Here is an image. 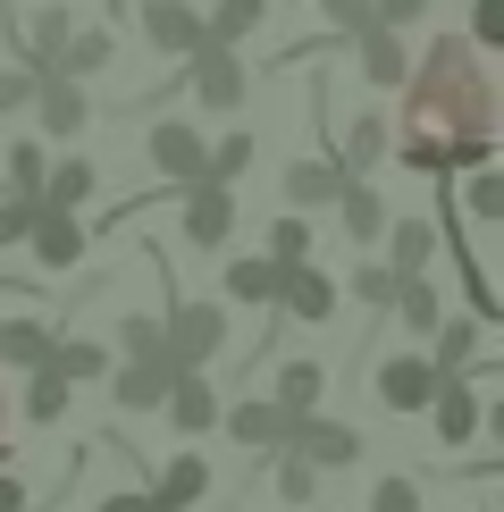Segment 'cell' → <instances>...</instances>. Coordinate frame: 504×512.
Instances as JSON below:
<instances>
[{
  "instance_id": "cell-1",
  "label": "cell",
  "mask_w": 504,
  "mask_h": 512,
  "mask_svg": "<svg viewBox=\"0 0 504 512\" xmlns=\"http://www.w3.org/2000/svg\"><path fill=\"white\" fill-rule=\"evenodd\" d=\"M404 135L387 143L420 177H462V168L496 160V76L488 51H471L462 34H437L429 51H412L404 68Z\"/></svg>"
},
{
  "instance_id": "cell-2",
  "label": "cell",
  "mask_w": 504,
  "mask_h": 512,
  "mask_svg": "<svg viewBox=\"0 0 504 512\" xmlns=\"http://www.w3.org/2000/svg\"><path fill=\"white\" fill-rule=\"evenodd\" d=\"M160 353L177 370H210L227 353V303H168L160 311Z\"/></svg>"
},
{
  "instance_id": "cell-3",
  "label": "cell",
  "mask_w": 504,
  "mask_h": 512,
  "mask_svg": "<svg viewBox=\"0 0 504 512\" xmlns=\"http://www.w3.org/2000/svg\"><path fill=\"white\" fill-rule=\"evenodd\" d=\"M185 84H194V101H202V110H219V118H236V110H244V93H252L244 59L227 51V42H202V51L185 59Z\"/></svg>"
},
{
  "instance_id": "cell-4",
  "label": "cell",
  "mask_w": 504,
  "mask_h": 512,
  "mask_svg": "<svg viewBox=\"0 0 504 512\" xmlns=\"http://www.w3.org/2000/svg\"><path fill=\"white\" fill-rule=\"evenodd\" d=\"M34 126H42L51 143L84 135V126H93V93H84L76 76H34Z\"/></svg>"
},
{
  "instance_id": "cell-5",
  "label": "cell",
  "mask_w": 504,
  "mask_h": 512,
  "mask_svg": "<svg viewBox=\"0 0 504 512\" xmlns=\"http://www.w3.org/2000/svg\"><path fill=\"white\" fill-rule=\"evenodd\" d=\"M185 244L202 252H227V236H236V185H185Z\"/></svg>"
},
{
  "instance_id": "cell-6",
  "label": "cell",
  "mask_w": 504,
  "mask_h": 512,
  "mask_svg": "<svg viewBox=\"0 0 504 512\" xmlns=\"http://www.w3.org/2000/svg\"><path fill=\"white\" fill-rule=\"evenodd\" d=\"M429 395H437V361H429V353H395V361H378V403H387V412L420 420V412H429Z\"/></svg>"
},
{
  "instance_id": "cell-7",
  "label": "cell",
  "mask_w": 504,
  "mask_h": 512,
  "mask_svg": "<svg viewBox=\"0 0 504 512\" xmlns=\"http://www.w3.org/2000/svg\"><path fill=\"white\" fill-rule=\"evenodd\" d=\"M219 429L236 445H252V454H278V445L294 437V412H278L269 395H244V403H219Z\"/></svg>"
},
{
  "instance_id": "cell-8",
  "label": "cell",
  "mask_w": 504,
  "mask_h": 512,
  "mask_svg": "<svg viewBox=\"0 0 504 512\" xmlns=\"http://www.w3.org/2000/svg\"><path fill=\"white\" fill-rule=\"evenodd\" d=\"M143 152H152V168L177 185V194H185V185H202V152H210V143H202L185 118H160L152 135H143Z\"/></svg>"
},
{
  "instance_id": "cell-9",
  "label": "cell",
  "mask_w": 504,
  "mask_h": 512,
  "mask_svg": "<svg viewBox=\"0 0 504 512\" xmlns=\"http://www.w3.org/2000/svg\"><path fill=\"white\" fill-rule=\"evenodd\" d=\"M429 420H437V445H471L479 429H488V412H479V395H471V378H462V370H437Z\"/></svg>"
},
{
  "instance_id": "cell-10",
  "label": "cell",
  "mask_w": 504,
  "mask_h": 512,
  "mask_svg": "<svg viewBox=\"0 0 504 512\" xmlns=\"http://www.w3.org/2000/svg\"><path fill=\"white\" fill-rule=\"evenodd\" d=\"M26 252H34V269H76V261H84V219H76V210H51V202H34Z\"/></svg>"
},
{
  "instance_id": "cell-11",
  "label": "cell",
  "mask_w": 504,
  "mask_h": 512,
  "mask_svg": "<svg viewBox=\"0 0 504 512\" xmlns=\"http://www.w3.org/2000/svg\"><path fill=\"white\" fill-rule=\"evenodd\" d=\"M286 454H303L311 471H345V462H362V437H353L345 420L303 412V420H294V437H286Z\"/></svg>"
},
{
  "instance_id": "cell-12",
  "label": "cell",
  "mask_w": 504,
  "mask_h": 512,
  "mask_svg": "<svg viewBox=\"0 0 504 512\" xmlns=\"http://www.w3.org/2000/svg\"><path fill=\"white\" fill-rule=\"evenodd\" d=\"M143 42H152L160 59H194L202 51V9H185V0H143Z\"/></svg>"
},
{
  "instance_id": "cell-13",
  "label": "cell",
  "mask_w": 504,
  "mask_h": 512,
  "mask_svg": "<svg viewBox=\"0 0 504 512\" xmlns=\"http://www.w3.org/2000/svg\"><path fill=\"white\" fill-rule=\"evenodd\" d=\"M160 412H168V429L202 437V429H219V387H210L202 370H177V378H168V395H160Z\"/></svg>"
},
{
  "instance_id": "cell-14",
  "label": "cell",
  "mask_w": 504,
  "mask_h": 512,
  "mask_svg": "<svg viewBox=\"0 0 504 512\" xmlns=\"http://www.w3.org/2000/svg\"><path fill=\"white\" fill-rule=\"evenodd\" d=\"M168 378H177V361H168V353H143V361H118V370H110V395L126 403V412H160Z\"/></svg>"
},
{
  "instance_id": "cell-15",
  "label": "cell",
  "mask_w": 504,
  "mask_h": 512,
  "mask_svg": "<svg viewBox=\"0 0 504 512\" xmlns=\"http://www.w3.org/2000/svg\"><path fill=\"white\" fill-rule=\"evenodd\" d=\"M353 59H362V84H370V93H395L404 68H412L404 34H387V26H362V34H353Z\"/></svg>"
},
{
  "instance_id": "cell-16",
  "label": "cell",
  "mask_w": 504,
  "mask_h": 512,
  "mask_svg": "<svg viewBox=\"0 0 504 512\" xmlns=\"http://www.w3.org/2000/svg\"><path fill=\"white\" fill-rule=\"evenodd\" d=\"M278 311H286V319H303V328H320V319L336 311V277H320L311 261H294V269L278 277Z\"/></svg>"
},
{
  "instance_id": "cell-17",
  "label": "cell",
  "mask_w": 504,
  "mask_h": 512,
  "mask_svg": "<svg viewBox=\"0 0 504 512\" xmlns=\"http://www.w3.org/2000/svg\"><path fill=\"white\" fill-rule=\"evenodd\" d=\"M336 219H345V236L370 252L378 236H387V219H395V210L378 202V185H370V177H345V185H336Z\"/></svg>"
},
{
  "instance_id": "cell-18",
  "label": "cell",
  "mask_w": 504,
  "mask_h": 512,
  "mask_svg": "<svg viewBox=\"0 0 504 512\" xmlns=\"http://www.w3.org/2000/svg\"><path fill=\"white\" fill-rule=\"evenodd\" d=\"M387 143H395V126L378 118V110H362V118L345 126V135H336V152H328V160L345 168V177H370V168L387 160Z\"/></svg>"
},
{
  "instance_id": "cell-19",
  "label": "cell",
  "mask_w": 504,
  "mask_h": 512,
  "mask_svg": "<svg viewBox=\"0 0 504 512\" xmlns=\"http://www.w3.org/2000/svg\"><path fill=\"white\" fill-rule=\"evenodd\" d=\"M143 496H152L160 512H194V504L210 496V462H202V454H177L168 471H152V487H143Z\"/></svg>"
},
{
  "instance_id": "cell-20",
  "label": "cell",
  "mask_w": 504,
  "mask_h": 512,
  "mask_svg": "<svg viewBox=\"0 0 504 512\" xmlns=\"http://www.w3.org/2000/svg\"><path fill=\"white\" fill-rule=\"evenodd\" d=\"M387 269L395 277H429V261H437V219H387Z\"/></svg>"
},
{
  "instance_id": "cell-21",
  "label": "cell",
  "mask_w": 504,
  "mask_h": 512,
  "mask_svg": "<svg viewBox=\"0 0 504 512\" xmlns=\"http://www.w3.org/2000/svg\"><path fill=\"white\" fill-rule=\"evenodd\" d=\"M51 345H59V328L51 319H0V361H9V370H51Z\"/></svg>"
},
{
  "instance_id": "cell-22",
  "label": "cell",
  "mask_w": 504,
  "mask_h": 512,
  "mask_svg": "<svg viewBox=\"0 0 504 512\" xmlns=\"http://www.w3.org/2000/svg\"><path fill=\"white\" fill-rule=\"evenodd\" d=\"M320 395H328V370H320L311 353H286V361H278V395H269V403L303 420V412H320Z\"/></svg>"
},
{
  "instance_id": "cell-23",
  "label": "cell",
  "mask_w": 504,
  "mask_h": 512,
  "mask_svg": "<svg viewBox=\"0 0 504 512\" xmlns=\"http://www.w3.org/2000/svg\"><path fill=\"white\" fill-rule=\"evenodd\" d=\"M118 59V42H110V26H68V42H59V59H51V76H101Z\"/></svg>"
},
{
  "instance_id": "cell-24",
  "label": "cell",
  "mask_w": 504,
  "mask_h": 512,
  "mask_svg": "<svg viewBox=\"0 0 504 512\" xmlns=\"http://www.w3.org/2000/svg\"><path fill=\"white\" fill-rule=\"evenodd\" d=\"M278 261H269V252H244V261H227V277H219V286H227V303H244V311H261V303H278Z\"/></svg>"
},
{
  "instance_id": "cell-25",
  "label": "cell",
  "mask_w": 504,
  "mask_h": 512,
  "mask_svg": "<svg viewBox=\"0 0 504 512\" xmlns=\"http://www.w3.org/2000/svg\"><path fill=\"white\" fill-rule=\"evenodd\" d=\"M93 185H101V168H93V160H51V168H42V194H34V202H51V210H84V202H93Z\"/></svg>"
},
{
  "instance_id": "cell-26",
  "label": "cell",
  "mask_w": 504,
  "mask_h": 512,
  "mask_svg": "<svg viewBox=\"0 0 504 512\" xmlns=\"http://www.w3.org/2000/svg\"><path fill=\"white\" fill-rule=\"evenodd\" d=\"M336 185H345V168H336V160H294L286 168V202L294 210H328Z\"/></svg>"
},
{
  "instance_id": "cell-27",
  "label": "cell",
  "mask_w": 504,
  "mask_h": 512,
  "mask_svg": "<svg viewBox=\"0 0 504 512\" xmlns=\"http://www.w3.org/2000/svg\"><path fill=\"white\" fill-rule=\"evenodd\" d=\"M462 219H479V227H504V168H462Z\"/></svg>"
},
{
  "instance_id": "cell-28",
  "label": "cell",
  "mask_w": 504,
  "mask_h": 512,
  "mask_svg": "<svg viewBox=\"0 0 504 512\" xmlns=\"http://www.w3.org/2000/svg\"><path fill=\"white\" fill-rule=\"evenodd\" d=\"M395 319H404V328L420 336V345H429V328L437 319H446V303H437V277H404V286H395V303H387Z\"/></svg>"
},
{
  "instance_id": "cell-29",
  "label": "cell",
  "mask_w": 504,
  "mask_h": 512,
  "mask_svg": "<svg viewBox=\"0 0 504 512\" xmlns=\"http://www.w3.org/2000/svg\"><path fill=\"white\" fill-rule=\"evenodd\" d=\"M429 361L437 370H471L479 361V319H437L429 328Z\"/></svg>"
},
{
  "instance_id": "cell-30",
  "label": "cell",
  "mask_w": 504,
  "mask_h": 512,
  "mask_svg": "<svg viewBox=\"0 0 504 512\" xmlns=\"http://www.w3.org/2000/svg\"><path fill=\"white\" fill-rule=\"evenodd\" d=\"M261 17H269V0H219V9L202 17V42H227V51H236V42L261 26Z\"/></svg>"
},
{
  "instance_id": "cell-31",
  "label": "cell",
  "mask_w": 504,
  "mask_h": 512,
  "mask_svg": "<svg viewBox=\"0 0 504 512\" xmlns=\"http://www.w3.org/2000/svg\"><path fill=\"white\" fill-rule=\"evenodd\" d=\"M51 370L68 378V387H84V378L110 370V353H101V336H59V345H51Z\"/></svg>"
},
{
  "instance_id": "cell-32",
  "label": "cell",
  "mask_w": 504,
  "mask_h": 512,
  "mask_svg": "<svg viewBox=\"0 0 504 512\" xmlns=\"http://www.w3.org/2000/svg\"><path fill=\"white\" fill-rule=\"evenodd\" d=\"M244 168H252V135L236 126V135H219L202 152V185H244Z\"/></svg>"
},
{
  "instance_id": "cell-33",
  "label": "cell",
  "mask_w": 504,
  "mask_h": 512,
  "mask_svg": "<svg viewBox=\"0 0 504 512\" xmlns=\"http://www.w3.org/2000/svg\"><path fill=\"white\" fill-rule=\"evenodd\" d=\"M26 420H34V429L68 420V378H59V370H26Z\"/></svg>"
},
{
  "instance_id": "cell-34",
  "label": "cell",
  "mask_w": 504,
  "mask_h": 512,
  "mask_svg": "<svg viewBox=\"0 0 504 512\" xmlns=\"http://www.w3.org/2000/svg\"><path fill=\"white\" fill-rule=\"evenodd\" d=\"M395 286H404V277H395L387 261H370V252H362V269H353V277H345V286H336V294H353V303L387 311V303H395Z\"/></svg>"
},
{
  "instance_id": "cell-35",
  "label": "cell",
  "mask_w": 504,
  "mask_h": 512,
  "mask_svg": "<svg viewBox=\"0 0 504 512\" xmlns=\"http://www.w3.org/2000/svg\"><path fill=\"white\" fill-rule=\"evenodd\" d=\"M42 168H51V152H42L34 135H17V143H9V194L34 202V194H42Z\"/></svg>"
},
{
  "instance_id": "cell-36",
  "label": "cell",
  "mask_w": 504,
  "mask_h": 512,
  "mask_svg": "<svg viewBox=\"0 0 504 512\" xmlns=\"http://www.w3.org/2000/svg\"><path fill=\"white\" fill-rule=\"evenodd\" d=\"M269 261H278V269L311 261V219H278V227H269Z\"/></svg>"
},
{
  "instance_id": "cell-37",
  "label": "cell",
  "mask_w": 504,
  "mask_h": 512,
  "mask_svg": "<svg viewBox=\"0 0 504 512\" xmlns=\"http://www.w3.org/2000/svg\"><path fill=\"white\" fill-rule=\"evenodd\" d=\"M278 496H286V504H311V496H320V471H311L303 454H286V445H278Z\"/></svg>"
},
{
  "instance_id": "cell-38",
  "label": "cell",
  "mask_w": 504,
  "mask_h": 512,
  "mask_svg": "<svg viewBox=\"0 0 504 512\" xmlns=\"http://www.w3.org/2000/svg\"><path fill=\"white\" fill-rule=\"evenodd\" d=\"M471 51H504V0H471Z\"/></svg>"
},
{
  "instance_id": "cell-39",
  "label": "cell",
  "mask_w": 504,
  "mask_h": 512,
  "mask_svg": "<svg viewBox=\"0 0 504 512\" xmlns=\"http://www.w3.org/2000/svg\"><path fill=\"white\" fill-rule=\"evenodd\" d=\"M118 353H126V361H143V353H160V319H152V311H135V319H118Z\"/></svg>"
},
{
  "instance_id": "cell-40",
  "label": "cell",
  "mask_w": 504,
  "mask_h": 512,
  "mask_svg": "<svg viewBox=\"0 0 504 512\" xmlns=\"http://www.w3.org/2000/svg\"><path fill=\"white\" fill-rule=\"evenodd\" d=\"M420 17H429V0H370V26H387V34H412Z\"/></svg>"
},
{
  "instance_id": "cell-41",
  "label": "cell",
  "mask_w": 504,
  "mask_h": 512,
  "mask_svg": "<svg viewBox=\"0 0 504 512\" xmlns=\"http://www.w3.org/2000/svg\"><path fill=\"white\" fill-rule=\"evenodd\" d=\"M26 227H34V202H26V194H0V252L26 244Z\"/></svg>"
},
{
  "instance_id": "cell-42",
  "label": "cell",
  "mask_w": 504,
  "mask_h": 512,
  "mask_svg": "<svg viewBox=\"0 0 504 512\" xmlns=\"http://www.w3.org/2000/svg\"><path fill=\"white\" fill-rule=\"evenodd\" d=\"M34 110V68H0V118Z\"/></svg>"
},
{
  "instance_id": "cell-43",
  "label": "cell",
  "mask_w": 504,
  "mask_h": 512,
  "mask_svg": "<svg viewBox=\"0 0 504 512\" xmlns=\"http://www.w3.org/2000/svg\"><path fill=\"white\" fill-rule=\"evenodd\" d=\"M370 512H420V487L412 479H378L370 487Z\"/></svg>"
},
{
  "instance_id": "cell-44",
  "label": "cell",
  "mask_w": 504,
  "mask_h": 512,
  "mask_svg": "<svg viewBox=\"0 0 504 512\" xmlns=\"http://www.w3.org/2000/svg\"><path fill=\"white\" fill-rule=\"evenodd\" d=\"M320 17H328V34H362L370 26V0H320Z\"/></svg>"
},
{
  "instance_id": "cell-45",
  "label": "cell",
  "mask_w": 504,
  "mask_h": 512,
  "mask_svg": "<svg viewBox=\"0 0 504 512\" xmlns=\"http://www.w3.org/2000/svg\"><path fill=\"white\" fill-rule=\"evenodd\" d=\"M93 512H160V504H152V496H143V487H118V496H101Z\"/></svg>"
},
{
  "instance_id": "cell-46",
  "label": "cell",
  "mask_w": 504,
  "mask_h": 512,
  "mask_svg": "<svg viewBox=\"0 0 504 512\" xmlns=\"http://www.w3.org/2000/svg\"><path fill=\"white\" fill-rule=\"evenodd\" d=\"M0 512H34V487H26V479H9V471H0Z\"/></svg>"
},
{
  "instance_id": "cell-47",
  "label": "cell",
  "mask_w": 504,
  "mask_h": 512,
  "mask_svg": "<svg viewBox=\"0 0 504 512\" xmlns=\"http://www.w3.org/2000/svg\"><path fill=\"white\" fill-rule=\"evenodd\" d=\"M0 454H9V395H0Z\"/></svg>"
}]
</instances>
